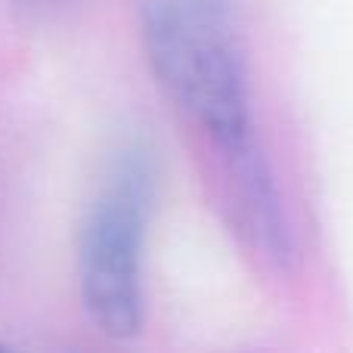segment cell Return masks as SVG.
Returning <instances> with one entry per match:
<instances>
[{
  "label": "cell",
  "instance_id": "obj_2",
  "mask_svg": "<svg viewBox=\"0 0 353 353\" xmlns=\"http://www.w3.org/2000/svg\"><path fill=\"white\" fill-rule=\"evenodd\" d=\"M155 155L128 140L109 155L78 230V294L103 335L143 329V248L155 205Z\"/></svg>",
  "mask_w": 353,
  "mask_h": 353
},
{
  "label": "cell",
  "instance_id": "obj_1",
  "mask_svg": "<svg viewBox=\"0 0 353 353\" xmlns=\"http://www.w3.org/2000/svg\"><path fill=\"white\" fill-rule=\"evenodd\" d=\"M155 84L211 152L236 230L273 267L292 257V226L261 146L236 0H137Z\"/></svg>",
  "mask_w": 353,
  "mask_h": 353
}]
</instances>
